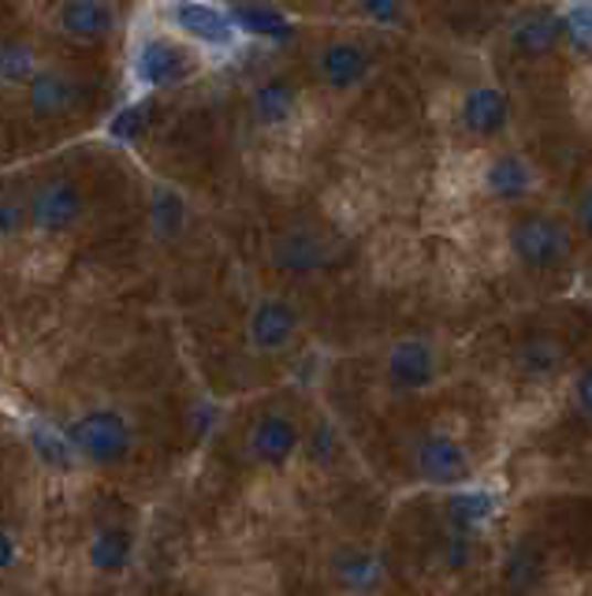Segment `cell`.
Masks as SVG:
<instances>
[{"mask_svg":"<svg viewBox=\"0 0 592 596\" xmlns=\"http://www.w3.org/2000/svg\"><path fill=\"white\" fill-rule=\"evenodd\" d=\"M0 79L4 83H31L34 56L26 48H0Z\"/></svg>","mask_w":592,"mask_h":596,"instance_id":"16","label":"cell"},{"mask_svg":"<svg viewBox=\"0 0 592 596\" xmlns=\"http://www.w3.org/2000/svg\"><path fill=\"white\" fill-rule=\"evenodd\" d=\"M72 444L75 452L83 458H90V463H120L127 455V447H131V429L120 414H112V410H94V414H86L83 422L72 425Z\"/></svg>","mask_w":592,"mask_h":596,"instance_id":"1","label":"cell"},{"mask_svg":"<svg viewBox=\"0 0 592 596\" xmlns=\"http://www.w3.org/2000/svg\"><path fill=\"white\" fill-rule=\"evenodd\" d=\"M432 373H437V355H432L429 344H421V339H407V344H399L391 350L388 358V380L395 388H426Z\"/></svg>","mask_w":592,"mask_h":596,"instance_id":"4","label":"cell"},{"mask_svg":"<svg viewBox=\"0 0 592 596\" xmlns=\"http://www.w3.org/2000/svg\"><path fill=\"white\" fill-rule=\"evenodd\" d=\"M291 105H294V94L283 83L265 86L261 97H258V109H261L265 120H283V116L291 112Z\"/></svg>","mask_w":592,"mask_h":596,"instance_id":"17","label":"cell"},{"mask_svg":"<svg viewBox=\"0 0 592 596\" xmlns=\"http://www.w3.org/2000/svg\"><path fill=\"white\" fill-rule=\"evenodd\" d=\"M395 4H399V0H365V8H369L377 19H388L395 12Z\"/></svg>","mask_w":592,"mask_h":596,"instance_id":"20","label":"cell"},{"mask_svg":"<svg viewBox=\"0 0 592 596\" xmlns=\"http://www.w3.org/2000/svg\"><path fill=\"white\" fill-rule=\"evenodd\" d=\"M12 563H15V541L0 530V571H4V566H12Z\"/></svg>","mask_w":592,"mask_h":596,"instance_id":"19","label":"cell"},{"mask_svg":"<svg viewBox=\"0 0 592 596\" xmlns=\"http://www.w3.org/2000/svg\"><path fill=\"white\" fill-rule=\"evenodd\" d=\"M294 328H299V314L280 299L261 302L258 314L250 321V336L261 350H280L283 344H291Z\"/></svg>","mask_w":592,"mask_h":596,"instance_id":"7","label":"cell"},{"mask_svg":"<svg viewBox=\"0 0 592 596\" xmlns=\"http://www.w3.org/2000/svg\"><path fill=\"white\" fill-rule=\"evenodd\" d=\"M294 447H299V429L283 414L261 418L258 429H254V455L265 458V463H283V458H291Z\"/></svg>","mask_w":592,"mask_h":596,"instance_id":"10","label":"cell"},{"mask_svg":"<svg viewBox=\"0 0 592 596\" xmlns=\"http://www.w3.org/2000/svg\"><path fill=\"white\" fill-rule=\"evenodd\" d=\"M466 123H470V131H477V134L499 131V127L507 123V101H503V94L492 90V86L473 90L466 101Z\"/></svg>","mask_w":592,"mask_h":596,"instance_id":"12","label":"cell"},{"mask_svg":"<svg viewBox=\"0 0 592 596\" xmlns=\"http://www.w3.org/2000/svg\"><path fill=\"white\" fill-rule=\"evenodd\" d=\"M175 15H180V26L183 31L197 34L202 42H224L228 37V23H224L220 12L213 8H202V4H175Z\"/></svg>","mask_w":592,"mask_h":596,"instance_id":"15","label":"cell"},{"mask_svg":"<svg viewBox=\"0 0 592 596\" xmlns=\"http://www.w3.org/2000/svg\"><path fill=\"white\" fill-rule=\"evenodd\" d=\"M186 72H191V64H186L183 48L168 45V42H150L142 53V61H138V75H142L150 86H172V83H180Z\"/></svg>","mask_w":592,"mask_h":596,"instance_id":"9","label":"cell"},{"mask_svg":"<svg viewBox=\"0 0 592 596\" xmlns=\"http://www.w3.org/2000/svg\"><path fill=\"white\" fill-rule=\"evenodd\" d=\"M418 470L437 485H451V481H462L470 474V458L466 452L448 436H432L426 444L418 447Z\"/></svg>","mask_w":592,"mask_h":596,"instance_id":"5","label":"cell"},{"mask_svg":"<svg viewBox=\"0 0 592 596\" xmlns=\"http://www.w3.org/2000/svg\"><path fill=\"white\" fill-rule=\"evenodd\" d=\"M78 213H83V194H78L72 183H45V187L34 194L26 217L42 231H64L78 220Z\"/></svg>","mask_w":592,"mask_h":596,"instance_id":"3","label":"cell"},{"mask_svg":"<svg viewBox=\"0 0 592 596\" xmlns=\"http://www.w3.org/2000/svg\"><path fill=\"white\" fill-rule=\"evenodd\" d=\"M31 101L37 112L56 116L67 112L83 101V90H78L75 79H61V75H45V79H31Z\"/></svg>","mask_w":592,"mask_h":596,"instance_id":"11","label":"cell"},{"mask_svg":"<svg viewBox=\"0 0 592 596\" xmlns=\"http://www.w3.org/2000/svg\"><path fill=\"white\" fill-rule=\"evenodd\" d=\"M131 533H123V530H105L97 541L90 544V563H94V571H101V574H116L120 566L131 560Z\"/></svg>","mask_w":592,"mask_h":596,"instance_id":"14","label":"cell"},{"mask_svg":"<svg viewBox=\"0 0 592 596\" xmlns=\"http://www.w3.org/2000/svg\"><path fill=\"white\" fill-rule=\"evenodd\" d=\"M19 224H23V209H19V205H12V202L0 205V236H12Z\"/></svg>","mask_w":592,"mask_h":596,"instance_id":"18","label":"cell"},{"mask_svg":"<svg viewBox=\"0 0 592 596\" xmlns=\"http://www.w3.org/2000/svg\"><path fill=\"white\" fill-rule=\"evenodd\" d=\"M515 253L529 269H556L567 258V231L548 217H529L515 228Z\"/></svg>","mask_w":592,"mask_h":596,"instance_id":"2","label":"cell"},{"mask_svg":"<svg viewBox=\"0 0 592 596\" xmlns=\"http://www.w3.org/2000/svg\"><path fill=\"white\" fill-rule=\"evenodd\" d=\"M559 37V23L551 15H529L521 19V23L515 26V34H510V42H515L526 56H540L548 53L551 45H556Z\"/></svg>","mask_w":592,"mask_h":596,"instance_id":"13","label":"cell"},{"mask_svg":"<svg viewBox=\"0 0 592 596\" xmlns=\"http://www.w3.org/2000/svg\"><path fill=\"white\" fill-rule=\"evenodd\" d=\"M369 72V56H365L362 45L351 42H335L317 56V75L335 90H347V86H358Z\"/></svg>","mask_w":592,"mask_h":596,"instance_id":"6","label":"cell"},{"mask_svg":"<svg viewBox=\"0 0 592 596\" xmlns=\"http://www.w3.org/2000/svg\"><path fill=\"white\" fill-rule=\"evenodd\" d=\"M112 26L116 19L105 0H67L61 8V31L83 37V42H97V37L112 34Z\"/></svg>","mask_w":592,"mask_h":596,"instance_id":"8","label":"cell"}]
</instances>
